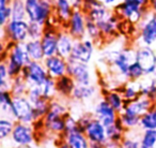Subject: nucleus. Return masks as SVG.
I'll list each match as a JSON object with an SVG mask.
<instances>
[{
	"instance_id": "412c9836",
	"label": "nucleus",
	"mask_w": 156,
	"mask_h": 148,
	"mask_svg": "<svg viewBox=\"0 0 156 148\" xmlns=\"http://www.w3.org/2000/svg\"><path fill=\"white\" fill-rule=\"evenodd\" d=\"M54 5L56 7L58 17L61 18L63 22H69L74 11L71 0H55Z\"/></svg>"
},
{
	"instance_id": "2f4dec72",
	"label": "nucleus",
	"mask_w": 156,
	"mask_h": 148,
	"mask_svg": "<svg viewBox=\"0 0 156 148\" xmlns=\"http://www.w3.org/2000/svg\"><path fill=\"white\" fill-rule=\"evenodd\" d=\"M142 75H144V72H143L142 68L140 67L138 62L136 60L129 65V69H128V74L127 77L132 81H136V80H139Z\"/></svg>"
},
{
	"instance_id": "5701e85b",
	"label": "nucleus",
	"mask_w": 156,
	"mask_h": 148,
	"mask_svg": "<svg viewBox=\"0 0 156 148\" xmlns=\"http://www.w3.org/2000/svg\"><path fill=\"white\" fill-rule=\"evenodd\" d=\"M56 86L57 90L59 92H61L62 94H72L74 88H75V84H74V80L69 75H64V76L60 77V79H57L56 81Z\"/></svg>"
},
{
	"instance_id": "39448f33",
	"label": "nucleus",
	"mask_w": 156,
	"mask_h": 148,
	"mask_svg": "<svg viewBox=\"0 0 156 148\" xmlns=\"http://www.w3.org/2000/svg\"><path fill=\"white\" fill-rule=\"evenodd\" d=\"M135 60L140 65L145 75L156 73V53L151 46L143 45L136 50Z\"/></svg>"
},
{
	"instance_id": "ea45409f",
	"label": "nucleus",
	"mask_w": 156,
	"mask_h": 148,
	"mask_svg": "<svg viewBox=\"0 0 156 148\" xmlns=\"http://www.w3.org/2000/svg\"><path fill=\"white\" fill-rule=\"evenodd\" d=\"M11 1H12V0H0V8L9 6L10 3H11Z\"/></svg>"
},
{
	"instance_id": "4c0bfd02",
	"label": "nucleus",
	"mask_w": 156,
	"mask_h": 148,
	"mask_svg": "<svg viewBox=\"0 0 156 148\" xmlns=\"http://www.w3.org/2000/svg\"><path fill=\"white\" fill-rule=\"evenodd\" d=\"M135 1H136L137 3H139V5L143 8H144L145 6L150 5V0H135Z\"/></svg>"
},
{
	"instance_id": "dca6fc26",
	"label": "nucleus",
	"mask_w": 156,
	"mask_h": 148,
	"mask_svg": "<svg viewBox=\"0 0 156 148\" xmlns=\"http://www.w3.org/2000/svg\"><path fill=\"white\" fill-rule=\"evenodd\" d=\"M45 58L57 55L58 50V35L51 29H45L44 35L41 39Z\"/></svg>"
},
{
	"instance_id": "9b49d317",
	"label": "nucleus",
	"mask_w": 156,
	"mask_h": 148,
	"mask_svg": "<svg viewBox=\"0 0 156 148\" xmlns=\"http://www.w3.org/2000/svg\"><path fill=\"white\" fill-rule=\"evenodd\" d=\"M44 65L48 72V75L52 79H60L67 74V61L58 55L45 58Z\"/></svg>"
},
{
	"instance_id": "72a5a7b5",
	"label": "nucleus",
	"mask_w": 156,
	"mask_h": 148,
	"mask_svg": "<svg viewBox=\"0 0 156 148\" xmlns=\"http://www.w3.org/2000/svg\"><path fill=\"white\" fill-rule=\"evenodd\" d=\"M14 124L11 120L8 118H2L0 120V137L1 139H5L10 133L13 132Z\"/></svg>"
},
{
	"instance_id": "7c9ffc66",
	"label": "nucleus",
	"mask_w": 156,
	"mask_h": 148,
	"mask_svg": "<svg viewBox=\"0 0 156 148\" xmlns=\"http://www.w3.org/2000/svg\"><path fill=\"white\" fill-rule=\"evenodd\" d=\"M106 101L117 112L122 111V109H123V105H124L123 99H122V97L120 96L119 94H117V92H109V94H107Z\"/></svg>"
},
{
	"instance_id": "6ab92c4d",
	"label": "nucleus",
	"mask_w": 156,
	"mask_h": 148,
	"mask_svg": "<svg viewBox=\"0 0 156 148\" xmlns=\"http://www.w3.org/2000/svg\"><path fill=\"white\" fill-rule=\"evenodd\" d=\"M24 46L32 61L40 62L41 60H43V58H45L41 40H29L26 43H24Z\"/></svg>"
},
{
	"instance_id": "58836bf2",
	"label": "nucleus",
	"mask_w": 156,
	"mask_h": 148,
	"mask_svg": "<svg viewBox=\"0 0 156 148\" xmlns=\"http://www.w3.org/2000/svg\"><path fill=\"white\" fill-rule=\"evenodd\" d=\"M102 1L105 6H112L115 3H117L118 0H102Z\"/></svg>"
},
{
	"instance_id": "b1692460",
	"label": "nucleus",
	"mask_w": 156,
	"mask_h": 148,
	"mask_svg": "<svg viewBox=\"0 0 156 148\" xmlns=\"http://www.w3.org/2000/svg\"><path fill=\"white\" fill-rule=\"evenodd\" d=\"M95 94V87L92 85H77L75 86L72 96L77 100H85V99L91 98Z\"/></svg>"
},
{
	"instance_id": "473e14b6",
	"label": "nucleus",
	"mask_w": 156,
	"mask_h": 148,
	"mask_svg": "<svg viewBox=\"0 0 156 148\" xmlns=\"http://www.w3.org/2000/svg\"><path fill=\"white\" fill-rule=\"evenodd\" d=\"M86 32L93 40L98 39L101 35V33H102L100 28H98V24L95 22H93V20H89V18H87V23H86Z\"/></svg>"
},
{
	"instance_id": "e433bc0d",
	"label": "nucleus",
	"mask_w": 156,
	"mask_h": 148,
	"mask_svg": "<svg viewBox=\"0 0 156 148\" xmlns=\"http://www.w3.org/2000/svg\"><path fill=\"white\" fill-rule=\"evenodd\" d=\"M121 148H140V143L134 139H125L122 143Z\"/></svg>"
},
{
	"instance_id": "f8f14e48",
	"label": "nucleus",
	"mask_w": 156,
	"mask_h": 148,
	"mask_svg": "<svg viewBox=\"0 0 156 148\" xmlns=\"http://www.w3.org/2000/svg\"><path fill=\"white\" fill-rule=\"evenodd\" d=\"M87 137L92 143L103 144L108 139L107 136L106 127L102 124L98 119H92L89 121L85 129Z\"/></svg>"
},
{
	"instance_id": "bb28decb",
	"label": "nucleus",
	"mask_w": 156,
	"mask_h": 148,
	"mask_svg": "<svg viewBox=\"0 0 156 148\" xmlns=\"http://www.w3.org/2000/svg\"><path fill=\"white\" fill-rule=\"evenodd\" d=\"M140 126L143 130H156V109L149 111L140 118Z\"/></svg>"
},
{
	"instance_id": "c9c22d12",
	"label": "nucleus",
	"mask_w": 156,
	"mask_h": 148,
	"mask_svg": "<svg viewBox=\"0 0 156 148\" xmlns=\"http://www.w3.org/2000/svg\"><path fill=\"white\" fill-rule=\"evenodd\" d=\"M123 94H124V98H125L126 100H128L129 102H132V101H135L137 99L138 90L135 89L133 86H127V87L125 88V90H124Z\"/></svg>"
},
{
	"instance_id": "f257e3e1",
	"label": "nucleus",
	"mask_w": 156,
	"mask_h": 148,
	"mask_svg": "<svg viewBox=\"0 0 156 148\" xmlns=\"http://www.w3.org/2000/svg\"><path fill=\"white\" fill-rule=\"evenodd\" d=\"M8 59L9 60H8L7 67L9 76L13 77V79L20 76L22 74L23 69L32 61L29 57L24 44L22 43H14Z\"/></svg>"
},
{
	"instance_id": "7ed1b4c3",
	"label": "nucleus",
	"mask_w": 156,
	"mask_h": 148,
	"mask_svg": "<svg viewBox=\"0 0 156 148\" xmlns=\"http://www.w3.org/2000/svg\"><path fill=\"white\" fill-rule=\"evenodd\" d=\"M12 115L15 119L23 124H30L33 119H35L32 103L29 101L28 98L23 96L13 97Z\"/></svg>"
},
{
	"instance_id": "20e7f679",
	"label": "nucleus",
	"mask_w": 156,
	"mask_h": 148,
	"mask_svg": "<svg viewBox=\"0 0 156 148\" xmlns=\"http://www.w3.org/2000/svg\"><path fill=\"white\" fill-rule=\"evenodd\" d=\"M67 75L79 85H91V74L87 63L67 58Z\"/></svg>"
},
{
	"instance_id": "a211bd4d",
	"label": "nucleus",
	"mask_w": 156,
	"mask_h": 148,
	"mask_svg": "<svg viewBox=\"0 0 156 148\" xmlns=\"http://www.w3.org/2000/svg\"><path fill=\"white\" fill-rule=\"evenodd\" d=\"M74 38L69 33H58V50L57 55L64 59H67L72 54L74 46Z\"/></svg>"
},
{
	"instance_id": "ddd939ff",
	"label": "nucleus",
	"mask_w": 156,
	"mask_h": 148,
	"mask_svg": "<svg viewBox=\"0 0 156 148\" xmlns=\"http://www.w3.org/2000/svg\"><path fill=\"white\" fill-rule=\"evenodd\" d=\"M115 112L117 111H115L106 100L101 101L95 109L96 117H98V119L100 120L106 128L115 124V121L118 120Z\"/></svg>"
},
{
	"instance_id": "393cba45",
	"label": "nucleus",
	"mask_w": 156,
	"mask_h": 148,
	"mask_svg": "<svg viewBox=\"0 0 156 148\" xmlns=\"http://www.w3.org/2000/svg\"><path fill=\"white\" fill-rule=\"evenodd\" d=\"M12 18L13 20H25L27 16L26 7H25V0H12L11 3Z\"/></svg>"
},
{
	"instance_id": "f3484780",
	"label": "nucleus",
	"mask_w": 156,
	"mask_h": 148,
	"mask_svg": "<svg viewBox=\"0 0 156 148\" xmlns=\"http://www.w3.org/2000/svg\"><path fill=\"white\" fill-rule=\"evenodd\" d=\"M151 105V99L147 98V97H143V98L136 99L135 101L128 103V105L124 107V113L141 117L150 111Z\"/></svg>"
},
{
	"instance_id": "f704fd0d",
	"label": "nucleus",
	"mask_w": 156,
	"mask_h": 148,
	"mask_svg": "<svg viewBox=\"0 0 156 148\" xmlns=\"http://www.w3.org/2000/svg\"><path fill=\"white\" fill-rule=\"evenodd\" d=\"M140 118L141 117H138V116L123 113L121 115V121L124 127H135L138 124H140Z\"/></svg>"
},
{
	"instance_id": "6e6552de",
	"label": "nucleus",
	"mask_w": 156,
	"mask_h": 148,
	"mask_svg": "<svg viewBox=\"0 0 156 148\" xmlns=\"http://www.w3.org/2000/svg\"><path fill=\"white\" fill-rule=\"evenodd\" d=\"M94 52V45L91 40H76L73 46V50L69 58L80 61L83 63L90 62Z\"/></svg>"
},
{
	"instance_id": "2eb2a0df",
	"label": "nucleus",
	"mask_w": 156,
	"mask_h": 148,
	"mask_svg": "<svg viewBox=\"0 0 156 148\" xmlns=\"http://www.w3.org/2000/svg\"><path fill=\"white\" fill-rule=\"evenodd\" d=\"M12 139L17 145H29L33 139L32 129L30 126H28V124H23V122L16 124L12 132Z\"/></svg>"
},
{
	"instance_id": "1a4fd4ad",
	"label": "nucleus",
	"mask_w": 156,
	"mask_h": 148,
	"mask_svg": "<svg viewBox=\"0 0 156 148\" xmlns=\"http://www.w3.org/2000/svg\"><path fill=\"white\" fill-rule=\"evenodd\" d=\"M135 58H136V52L134 53L129 50L112 53L110 56V59L115 65V67L120 72V74H122L125 77H127L129 65L135 61Z\"/></svg>"
},
{
	"instance_id": "a878e982",
	"label": "nucleus",
	"mask_w": 156,
	"mask_h": 148,
	"mask_svg": "<svg viewBox=\"0 0 156 148\" xmlns=\"http://www.w3.org/2000/svg\"><path fill=\"white\" fill-rule=\"evenodd\" d=\"M100 28L101 32L105 33V35H111L113 31L117 29V25H118V20L115 16L112 15H108L105 20H101V22L96 23Z\"/></svg>"
},
{
	"instance_id": "a19ab883",
	"label": "nucleus",
	"mask_w": 156,
	"mask_h": 148,
	"mask_svg": "<svg viewBox=\"0 0 156 148\" xmlns=\"http://www.w3.org/2000/svg\"><path fill=\"white\" fill-rule=\"evenodd\" d=\"M155 148H156V145H155Z\"/></svg>"
},
{
	"instance_id": "9d476101",
	"label": "nucleus",
	"mask_w": 156,
	"mask_h": 148,
	"mask_svg": "<svg viewBox=\"0 0 156 148\" xmlns=\"http://www.w3.org/2000/svg\"><path fill=\"white\" fill-rule=\"evenodd\" d=\"M86 23L85 12L80 9H74L73 14L69 20V33L76 40H80L86 33Z\"/></svg>"
},
{
	"instance_id": "4be33fe9",
	"label": "nucleus",
	"mask_w": 156,
	"mask_h": 148,
	"mask_svg": "<svg viewBox=\"0 0 156 148\" xmlns=\"http://www.w3.org/2000/svg\"><path fill=\"white\" fill-rule=\"evenodd\" d=\"M27 18L29 22L40 23L41 13V0H25Z\"/></svg>"
},
{
	"instance_id": "c756f323",
	"label": "nucleus",
	"mask_w": 156,
	"mask_h": 148,
	"mask_svg": "<svg viewBox=\"0 0 156 148\" xmlns=\"http://www.w3.org/2000/svg\"><path fill=\"white\" fill-rule=\"evenodd\" d=\"M42 89V94H43L44 98L46 99H50L54 96L55 91L57 90V86H56V81L55 79H52L51 76H48V79L46 80V82L41 86Z\"/></svg>"
},
{
	"instance_id": "c85d7f7f",
	"label": "nucleus",
	"mask_w": 156,
	"mask_h": 148,
	"mask_svg": "<svg viewBox=\"0 0 156 148\" xmlns=\"http://www.w3.org/2000/svg\"><path fill=\"white\" fill-rule=\"evenodd\" d=\"M44 25L37 22H29V38L30 40H41L44 35Z\"/></svg>"
},
{
	"instance_id": "cd10ccee",
	"label": "nucleus",
	"mask_w": 156,
	"mask_h": 148,
	"mask_svg": "<svg viewBox=\"0 0 156 148\" xmlns=\"http://www.w3.org/2000/svg\"><path fill=\"white\" fill-rule=\"evenodd\" d=\"M156 130H145L140 142V148H155Z\"/></svg>"
},
{
	"instance_id": "aec40b11",
	"label": "nucleus",
	"mask_w": 156,
	"mask_h": 148,
	"mask_svg": "<svg viewBox=\"0 0 156 148\" xmlns=\"http://www.w3.org/2000/svg\"><path fill=\"white\" fill-rule=\"evenodd\" d=\"M66 141L69 148H90L87 137L83 136L80 130H78V129L67 132Z\"/></svg>"
},
{
	"instance_id": "4468645a",
	"label": "nucleus",
	"mask_w": 156,
	"mask_h": 148,
	"mask_svg": "<svg viewBox=\"0 0 156 148\" xmlns=\"http://www.w3.org/2000/svg\"><path fill=\"white\" fill-rule=\"evenodd\" d=\"M141 41L144 45L151 46L156 43V15L152 14L141 27Z\"/></svg>"
},
{
	"instance_id": "0eeeda50",
	"label": "nucleus",
	"mask_w": 156,
	"mask_h": 148,
	"mask_svg": "<svg viewBox=\"0 0 156 148\" xmlns=\"http://www.w3.org/2000/svg\"><path fill=\"white\" fill-rule=\"evenodd\" d=\"M119 13L129 23H138L143 16V7L135 0H123L117 7Z\"/></svg>"
},
{
	"instance_id": "f03ea898",
	"label": "nucleus",
	"mask_w": 156,
	"mask_h": 148,
	"mask_svg": "<svg viewBox=\"0 0 156 148\" xmlns=\"http://www.w3.org/2000/svg\"><path fill=\"white\" fill-rule=\"evenodd\" d=\"M22 76L26 80L29 88L41 87L48 79V72L39 61H31L23 69Z\"/></svg>"
},
{
	"instance_id": "423d86ee",
	"label": "nucleus",
	"mask_w": 156,
	"mask_h": 148,
	"mask_svg": "<svg viewBox=\"0 0 156 148\" xmlns=\"http://www.w3.org/2000/svg\"><path fill=\"white\" fill-rule=\"evenodd\" d=\"M5 30L14 43H24L29 38V22L11 20L5 26Z\"/></svg>"
}]
</instances>
